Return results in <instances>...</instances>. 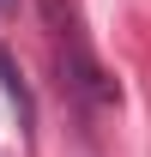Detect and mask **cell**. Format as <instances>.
<instances>
[{
  "label": "cell",
  "instance_id": "6da1fadb",
  "mask_svg": "<svg viewBox=\"0 0 151 157\" xmlns=\"http://www.w3.org/2000/svg\"><path fill=\"white\" fill-rule=\"evenodd\" d=\"M42 6V24H48V48H55V67H60V91L85 109V115H103L121 103V85L109 78V67L91 55V36L79 24V6L73 0H37Z\"/></svg>",
  "mask_w": 151,
  "mask_h": 157
},
{
  "label": "cell",
  "instance_id": "7a4b0ae2",
  "mask_svg": "<svg viewBox=\"0 0 151 157\" xmlns=\"http://www.w3.org/2000/svg\"><path fill=\"white\" fill-rule=\"evenodd\" d=\"M0 97L18 109L24 127H37V97H30V85L18 78V67H12V55H6V48H0Z\"/></svg>",
  "mask_w": 151,
  "mask_h": 157
},
{
  "label": "cell",
  "instance_id": "3957f363",
  "mask_svg": "<svg viewBox=\"0 0 151 157\" xmlns=\"http://www.w3.org/2000/svg\"><path fill=\"white\" fill-rule=\"evenodd\" d=\"M18 6H24V0H0V12H6V18H18Z\"/></svg>",
  "mask_w": 151,
  "mask_h": 157
}]
</instances>
